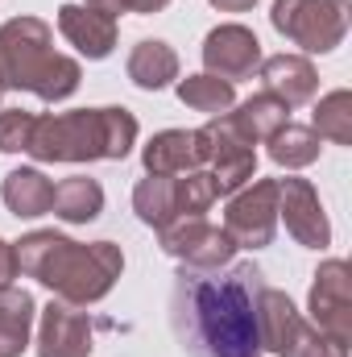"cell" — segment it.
Wrapping results in <instances>:
<instances>
[{"label":"cell","mask_w":352,"mask_h":357,"mask_svg":"<svg viewBox=\"0 0 352 357\" xmlns=\"http://www.w3.org/2000/svg\"><path fill=\"white\" fill-rule=\"evenodd\" d=\"M137 137V121L125 108H99V112H67L33 121L29 154L79 162V158H125Z\"/></svg>","instance_id":"3"},{"label":"cell","mask_w":352,"mask_h":357,"mask_svg":"<svg viewBox=\"0 0 352 357\" xmlns=\"http://www.w3.org/2000/svg\"><path fill=\"white\" fill-rule=\"evenodd\" d=\"M273 158L278 162H290V167H303V162H311L315 158V137L307 133V129H278L273 133Z\"/></svg>","instance_id":"21"},{"label":"cell","mask_w":352,"mask_h":357,"mask_svg":"<svg viewBox=\"0 0 352 357\" xmlns=\"http://www.w3.org/2000/svg\"><path fill=\"white\" fill-rule=\"evenodd\" d=\"M178 96L199 112H220V108L232 104V84H220L216 75H195L178 88Z\"/></svg>","instance_id":"20"},{"label":"cell","mask_w":352,"mask_h":357,"mask_svg":"<svg viewBox=\"0 0 352 357\" xmlns=\"http://www.w3.org/2000/svg\"><path fill=\"white\" fill-rule=\"evenodd\" d=\"M58 25L63 33L88 54V59H104L116 42V25H112V13L104 8H79V4H67L58 13Z\"/></svg>","instance_id":"7"},{"label":"cell","mask_w":352,"mask_h":357,"mask_svg":"<svg viewBox=\"0 0 352 357\" xmlns=\"http://www.w3.org/2000/svg\"><path fill=\"white\" fill-rule=\"evenodd\" d=\"M311 307H315V320H323L336 337H344V312H349V282H344V266L332 262V266L319 274L315 291H311Z\"/></svg>","instance_id":"12"},{"label":"cell","mask_w":352,"mask_h":357,"mask_svg":"<svg viewBox=\"0 0 352 357\" xmlns=\"http://www.w3.org/2000/svg\"><path fill=\"white\" fill-rule=\"evenodd\" d=\"M166 0H120V8H137V13H154V8H162Z\"/></svg>","instance_id":"24"},{"label":"cell","mask_w":352,"mask_h":357,"mask_svg":"<svg viewBox=\"0 0 352 357\" xmlns=\"http://www.w3.org/2000/svg\"><path fill=\"white\" fill-rule=\"evenodd\" d=\"M0 84L29 88L42 100H63L79 84V67L50 46V25L21 17L0 29Z\"/></svg>","instance_id":"4"},{"label":"cell","mask_w":352,"mask_h":357,"mask_svg":"<svg viewBox=\"0 0 352 357\" xmlns=\"http://www.w3.org/2000/svg\"><path fill=\"white\" fill-rule=\"evenodd\" d=\"M199 162V137L195 133H162L145 146L150 175H178Z\"/></svg>","instance_id":"13"},{"label":"cell","mask_w":352,"mask_h":357,"mask_svg":"<svg viewBox=\"0 0 352 357\" xmlns=\"http://www.w3.org/2000/svg\"><path fill=\"white\" fill-rule=\"evenodd\" d=\"M216 4H224V8H245V4H253V0H216Z\"/></svg>","instance_id":"25"},{"label":"cell","mask_w":352,"mask_h":357,"mask_svg":"<svg viewBox=\"0 0 352 357\" xmlns=\"http://www.w3.org/2000/svg\"><path fill=\"white\" fill-rule=\"evenodd\" d=\"M286 225H290V233L298 237V241H307V245H323L328 241V225H323V216H319V204H315V195H311V187L307 183H298V178H290L286 187Z\"/></svg>","instance_id":"11"},{"label":"cell","mask_w":352,"mask_h":357,"mask_svg":"<svg viewBox=\"0 0 352 357\" xmlns=\"http://www.w3.org/2000/svg\"><path fill=\"white\" fill-rule=\"evenodd\" d=\"M265 84H269V91H282L286 104H298V100H307L315 91V75H311V67L303 59H286L282 54V59L265 63Z\"/></svg>","instance_id":"18"},{"label":"cell","mask_w":352,"mask_h":357,"mask_svg":"<svg viewBox=\"0 0 352 357\" xmlns=\"http://www.w3.org/2000/svg\"><path fill=\"white\" fill-rule=\"evenodd\" d=\"M175 54L166 50V42H141L137 54L129 59V75L137 88H162L175 79Z\"/></svg>","instance_id":"17"},{"label":"cell","mask_w":352,"mask_h":357,"mask_svg":"<svg viewBox=\"0 0 352 357\" xmlns=\"http://www.w3.org/2000/svg\"><path fill=\"white\" fill-rule=\"evenodd\" d=\"M63 220H95L104 208V191L91 178H67L54 187V204H50Z\"/></svg>","instance_id":"16"},{"label":"cell","mask_w":352,"mask_h":357,"mask_svg":"<svg viewBox=\"0 0 352 357\" xmlns=\"http://www.w3.org/2000/svg\"><path fill=\"white\" fill-rule=\"evenodd\" d=\"M166 250L175 258H186L195 270H216L220 262H228L232 237L211 229V225H203V220H191V225L166 229Z\"/></svg>","instance_id":"5"},{"label":"cell","mask_w":352,"mask_h":357,"mask_svg":"<svg viewBox=\"0 0 352 357\" xmlns=\"http://www.w3.org/2000/svg\"><path fill=\"white\" fill-rule=\"evenodd\" d=\"M257 38L241 25H224L216 33H207V46H203V59L211 71H220V79H241L257 67Z\"/></svg>","instance_id":"6"},{"label":"cell","mask_w":352,"mask_h":357,"mask_svg":"<svg viewBox=\"0 0 352 357\" xmlns=\"http://www.w3.org/2000/svg\"><path fill=\"white\" fill-rule=\"evenodd\" d=\"M282 121H286V108L273 100V96H257V100H249L245 108H241V116L232 121V129L245 137V142H253V137H273L278 129H282Z\"/></svg>","instance_id":"19"},{"label":"cell","mask_w":352,"mask_h":357,"mask_svg":"<svg viewBox=\"0 0 352 357\" xmlns=\"http://www.w3.org/2000/svg\"><path fill=\"white\" fill-rule=\"evenodd\" d=\"M33 324V299L25 291H0V357H17L25 349Z\"/></svg>","instance_id":"14"},{"label":"cell","mask_w":352,"mask_h":357,"mask_svg":"<svg viewBox=\"0 0 352 357\" xmlns=\"http://www.w3.org/2000/svg\"><path fill=\"white\" fill-rule=\"evenodd\" d=\"M262 274L253 266L182 270L175 287V333L191 357L262 354Z\"/></svg>","instance_id":"1"},{"label":"cell","mask_w":352,"mask_h":357,"mask_svg":"<svg viewBox=\"0 0 352 357\" xmlns=\"http://www.w3.org/2000/svg\"><path fill=\"white\" fill-rule=\"evenodd\" d=\"M13 274H17V254H13V250L0 241V291L13 282Z\"/></svg>","instance_id":"23"},{"label":"cell","mask_w":352,"mask_h":357,"mask_svg":"<svg viewBox=\"0 0 352 357\" xmlns=\"http://www.w3.org/2000/svg\"><path fill=\"white\" fill-rule=\"evenodd\" d=\"M120 266H125V258L108 241L75 245L67 237H54V233H33L17 250V270L38 274L46 287H54L58 295H67L75 303L99 299L112 287V278L120 274Z\"/></svg>","instance_id":"2"},{"label":"cell","mask_w":352,"mask_h":357,"mask_svg":"<svg viewBox=\"0 0 352 357\" xmlns=\"http://www.w3.org/2000/svg\"><path fill=\"white\" fill-rule=\"evenodd\" d=\"M4 204L17 216H42L54 204V183L42 178L38 171H13L4 183Z\"/></svg>","instance_id":"15"},{"label":"cell","mask_w":352,"mask_h":357,"mask_svg":"<svg viewBox=\"0 0 352 357\" xmlns=\"http://www.w3.org/2000/svg\"><path fill=\"white\" fill-rule=\"evenodd\" d=\"M328 0H278L273 4V25L282 29V33H290L298 46H307V50H332V42H336V33H328L323 25H319V8H323Z\"/></svg>","instance_id":"9"},{"label":"cell","mask_w":352,"mask_h":357,"mask_svg":"<svg viewBox=\"0 0 352 357\" xmlns=\"http://www.w3.org/2000/svg\"><path fill=\"white\" fill-rule=\"evenodd\" d=\"M33 121L38 116H29V112H4L0 116V150H29Z\"/></svg>","instance_id":"22"},{"label":"cell","mask_w":352,"mask_h":357,"mask_svg":"<svg viewBox=\"0 0 352 357\" xmlns=\"http://www.w3.org/2000/svg\"><path fill=\"white\" fill-rule=\"evenodd\" d=\"M91 349L88 320L71 307H54L42 320V357H83Z\"/></svg>","instance_id":"10"},{"label":"cell","mask_w":352,"mask_h":357,"mask_svg":"<svg viewBox=\"0 0 352 357\" xmlns=\"http://www.w3.org/2000/svg\"><path fill=\"white\" fill-rule=\"evenodd\" d=\"M273 187L262 183L257 191H249V195H241L237 204H232V212H228V237H237L241 245H265L269 241V233H273Z\"/></svg>","instance_id":"8"}]
</instances>
